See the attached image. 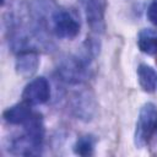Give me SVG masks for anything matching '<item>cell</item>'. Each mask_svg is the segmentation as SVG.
<instances>
[{"instance_id": "9", "label": "cell", "mask_w": 157, "mask_h": 157, "mask_svg": "<svg viewBox=\"0 0 157 157\" xmlns=\"http://www.w3.org/2000/svg\"><path fill=\"white\" fill-rule=\"evenodd\" d=\"M137 45L145 54H157V31L152 28H144L137 37Z\"/></svg>"}, {"instance_id": "4", "label": "cell", "mask_w": 157, "mask_h": 157, "mask_svg": "<svg viewBox=\"0 0 157 157\" xmlns=\"http://www.w3.org/2000/svg\"><path fill=\"white\" fill-rule=\"evenodd\" d=\"M86 66L87 61L81 58H69L59 69V72L66 82L78 83L86 77Z\"/></svg>"}, {"instance_id": "11", "label": "cell", "mask_w": 157, "mask_h": 157, "mask_svg": "<svg viewBox=\"0 0 157 157\" xmlns=\"http://www.w3.org/2000/svg\"><path fill=\"white\" fill-rule=\"evenodd\" d=\"M93 146H94V141L92 139V136H81L75 146H74V152L78 156H90L93 152Z\"/></svg>"}, {"instance_id": "1", "label": "cell", "mask_w": 157, "mask_h": 157, "mask_svg": "<svg viewBox=\"0 0 157 157\" xmlns=\"http://www.w3.org/2000/svg\"><path fill=\"white\" fill-rule=\"evenodd\" d=\"M157 129V108L153 103H145L139 113L136 121L134 142L136 147L141 148L148 144Z\"/></svg>"}, {"instance_id": "10", "label": "cell", "mask_w": 157, "mask_h": 157, "mask_svg": "<svg viewBox=\"0 0 157 157\" xmlns=\"http://www.w3.org/2000/svg\"><path fill=\"white\" fill-rule=\"evenodd\" d=\"M137 80L145 92H153L157 86V72L151 66L141 64L137 67Z\"/></svg>"}, {"instance_id": "5", "label": "cell", "mask_w": 157, "mask_h": 157, "mask_svg": "<svg viewBox=\"0 0 157 157\" xmlns=\"http://www.w3.org/2000/svg\"><path fill=\"white\" fill-rule=\"evenodd\" d=\"M85 12L88 26L101 32L104 28V1L103 0H85Z\"/></svg>"}, {"instance_id": "7", "label": "cell", "mask_w": 157, "mask_h": 157, "mask_svg": "<svg viewBox=\"0 0 157 157\" xmlns=\"http://www.w3.org/2000/svg\"><path fill=\"white\" fill-rule=\"evenodd\" d=\"M33 112L29 108V104L27 103H21V104H15L10 108H7L4 112V119L15 125H23L31 117Z\"/></svg>"}, {"instance_id": "6", "label": "cell", "mask_w": 157, "mask_h": 157, "mask_svg": "<svg viewBox=\"0 0 157 157\" xmlns=\"http://www.w3.org/2000/svg\"><path fill=\"white\" fill-rule=\"evenodd\" d=\"M38 64H39V59L34 50L32 49L22 50L16 59V71L18 75L23 77H28L36 72Z\"/></svg>"}, {"instance_id": "3", "label": "cell", "mask_w": 157, "mask_h": 157, "mask_svg": "<svg viewBox=\"0 0 157 157\" xmlns=\"http://www.w3.org/2000/svg\"><path fill=\"white\" fill-rule=\"evenodd\" d=\"M23 102L29 105H39L50 98V86L45 77L39 76L32 80L22 92Z\"/></svg>"}, {"instance_id": "12", "label": "cell", "mask_w": 157, "mask_h": 157, "mask_svg": "<svg viewBox=\"0 0 157 157\" xmlns=\"http://www.w3.org/2000/svg\"><path fill=\"white\" fill-rule=\"evenodd\" d=\"M147 17L153 25L157 26V0L150 4L147 9Z\"/></svg>"}, {"instance_id": "2", "label": "cell", "mask_w": 157, "mask_h": 157, "mask_svg": "<svg viewBox=\"0 0 157 157\" xmlns=\"http://www.w3.org/2000/svg\"><path fill=\"white\" fill-rule=\"evenodd\" d=\"M52 29L59 38L71 39L80 32L78 22L65 10H56L52 15Z\"/></svg>"}, {"instance_id": "8", "label": "cell", "mask_w": 157, "mask_h": 157, "mask_svg": "<svg viewBox=\"0 0 157 157\" xmlns=\"http://www.w3.org/2000/svg\"><path fill=\"white\" fill-rule=\"evenodd\" d=\"M12 152L16 155H23V156H31V155H39L42 144H38L32 137H29L27 134L23 136L17 137L12 142Z\"/></svg>"}]
</instances>
